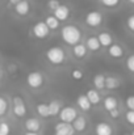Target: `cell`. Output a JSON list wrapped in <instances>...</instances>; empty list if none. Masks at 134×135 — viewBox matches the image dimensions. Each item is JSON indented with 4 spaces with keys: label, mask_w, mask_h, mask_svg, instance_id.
Here are the masks:
<instances>
[{
    "label": "cell",
    "mask_w": 134,
    "mask_h": 135,
    "mask_svg": "<svg viewBox=\"0 0 134 135\" xmlns=\"http://www.w3.org/2000/svg\"><path fill=\"white\" fill-rule=\"evenodd\" d=\"M61 36H62V40L67 45H71V46L80 44V40H82V32L75 25H66V26H63L62 30H61Z\"/></svg>",
    "instance_id": "1"
},
{
    "label": "cell",
    "mask_w": 134,
    "mask_h": 135,
    "mask_svg": "<svg viewBox=\"0 0 134 135\" xmlns=\"http://www.w3.org/2000/svg\"><path fill=\"white\" fill-rule=\"evenodd\" d=\"M46 58L47 60L51 63V64H62L66 59V52L62 47H50L47 51H46Z\"/></svg>",
    "instance_id": "2"
},
{
    "label": "cell",
    "mask_w": 134,
    "mask_h": 135,
    "mask_svg": "<svg viewBox=\"0 0 134 135\" xmlns=\"http://www.w3.org/2000/svg\"><path fill=\"white\" fill-rule=\"evenodd\" d=\"M78 117V112L75 108L72 106H66V108H62V110L59 112V118H61V122H64V123H72L75 121V118Z\"/></svg>",
    "instance_id": "3"
},
{
    "label": "cell",
    "mask_w": 134,
    "mask_h": 135,
    "mask_svg": "<svg viewBox=\"0 0 134 135\" xmlns=\"http://www.w3.org/2000/svg\"><path fill=\"white\" fill-rule=\"evenodd\" d=\"M12 102H13V108H12L13 109V114L16 117H19V118L25 117V114H26V105H25L24 100L20 96H15Z\"/></svg>",
    "instance_id": "4"
},
{
    "label": "cell",
    "mask_w": 134,
    "mask_h": 135,
    "mask_svg": "<svg viewBox=\"0 0 134 135\" xmlns=\"http://www.w3.org/2000/svg\"><path fill=\"white\" fill-rule=\"evenodd\" d=\"M26 83L30 88H40L44 84V75L38 71L29 72L26 76Z\"/></svg>",
    "instance_id": "5"
},
{
    "label": "cell",
    "mask_w": 134,
    "mask_h": 135,
    "mask_svg": "<svg viewBox=\"0 0 134 135\" xmlns=\"http://www.w3.org/2000/svg\"><path fill=\"white\" fill-rule=\"evenodd\" d=\"M103 18L104 17H103V15L99 11H91L86 16V24L88 26H91V28H97V26L101 25Z\"/></svg>",
    "instance_id": "6"
},
{
    "label": "cell",
    "mask_w": 134,
    "mask_h": 135,
    "mask_svg": "<svg viewBox=\"0 0 134 135\" xmlns=\"http://www.w3.org/2000/svg\"><path fill=\"white\" fill-rule=\"evenodd\" d=\"M49 28L46 26V24H45V21H38V22H36L34 24V26H33V34H34V37H37V38H40V40H42V38H46L47 36H49Z\"/></svg>",
    "instance_id": "7"
},
{
    "label": "cell",
    "mask_w": 134,
    "mask_h": 135,
    "mask_svg": "<svg viewBox=\"0 0 134 135\" xmlns=\"http://www.w3.org/2000/svg\"><path fill=\"white\" fill-rule=\"evenodd\" d=\"M59 22L61 21H66L68 17H70V8L64 4H61L55 11H54V15H53Z\"/></svg>",
    "instance_id": "8"
},
{
    "label": "cell",
    "mask_w": 134,
    "mask_h": 135,
    "mask_svg": "<svg viewBox=\"0 0 134 135\" xmlns=\"http://www.w3.org/2000/svg\"><path fill=\"white\" fill-rule=\"evenodd\" d=\"M54 130H55V134L54 135H74L75 134L72 126L70 123H64V122L57 123L55 127H54Z\"/></svg>",
    "instance_id": "9"
},
{
    "label": "cell",
    "mask_w": 134,
    "mask_h": 135,
    "mask_svg": "<svg viewBox=\"0 0 134 135\" xmlns=\"http://www.w3.org/2000/svg\"><path fill=\"white\" fill-rule=\"evenodd\" d=\"M95 133L96 135H113V127L108 122H99L95 126Z\"/></svg>",
    "instance_id": "10"
},
{
    "label": "cell",
    "mask_w": 134,
    "mask_h": 135,
    "mask_svg": "<svg viewBox=\"0 0 134 135\" xmlns=\"http://www.w3.org/2000/svg\"><path fill=\"white\" fill-rule=\"evenodd\" d=\"M25 129L28 133H38L41 130V122L37 118H28L25 121Z\"/></svg>",
    "instance_id": "11"
},
{
    "label": "cell",
    "mask_w": 134,
    "mask_h": 135,
    "mask_svg": "<svg viewBox=\"0 0 134 135\" xmlns=\"http://www.w3.org/2000/svg\"><path fill=\"white\" fill-rule=\"evenodd\" d=\"M108 54H109V56H112L114 59H120L124 56V49L118 44H112L108 47Z\"/></svg>",
    "instance_id": "12"
},
{
    "label": "cell",
    "mask_w": 134,
    "mask_h": 135,
    "mask_svg": "<svg viewBox=\"0 0 134 135\" xmlns=\"http://www.w3.org/2000/svg\"><path fill=\"white\" fill-rule=\"evenodd\" d=\"M71 126H72V129H74L75 133H83L86 130V127H87V121H86L84 117L78 115L75 118V121L71 123Z\"/></svg>",
    "instance_id": "13"
},
{
    "label": "cell",
    "mask_w": 134,
    "mask_h": 135,
    "mask_svg": "<svg viewBox=\"0 0 134 135\" xmlns=\"http://www.w3.org/2000/svg\"><path fill=\"white\" fill-rule=\"evenodd\" d=\"M30 11V4L26 1V0H21L20 3H17L15 5V12L19 15V16H26Z\"/></svg>",
    "instance_id": "14"
},
{
    "label": "cell",
    "mask_w": 134,
    "mask_h": 135,
    "mask_svg": "<svg viewBox=\"0 0 134 135\" xmlns=\"http://www.w3.org/2000/svg\"><path fill=\"white\" fill-rule=\"evenodd\" d=\"M84 45H86V47H87V50L93 51V52H96V51H99V50L101 49L100 42H99V40H97L96 36H91V37H88Z\"/></svg>",
    "instance_id": "15"
},
{
    "label": "cell",
    "mask_w": 134,
    "mask_h": 135,
    "mask_svg": "<svg viewBox=\"0 0 134 135\" xmlns=\"http://www.w3.org/2000/svg\"><path fill=\"white\" fill-rule=\"evenodd\" d=\"M97 40H99L101 47H109V46L113 44V38H112L110 33H108V32H101L97 36Z\"/></svg>",
    "instance_id": "16"
},
{
    "label": "cell",
    "mask_w": 134,
    "mask_h": 135,
    "mask_svg": "<svg viewBox=\"0 0 134 135\" xmlns=\"http://www.w3.org/2000/svg\"><path fill=\"white\" fill-rule=\"evenodd\" d=\"M104 109L108 110V112H112L114 109H118V101H117V98L113 97V96L105 97V100H104Z\"/></svg>",
    "instance_id": "17"
},
{
    "label": "cell",
    "mask_w": 134,
    "mask_h": 135,
    "mask_svg": "<svg viewBox=\"0 0 134 135\" xmlns=\"http://www.w3.org/2000/svg\"><path fill=\"white\" fill-rule=\"evenodd\" d=\"M86 96H87L88 101L91 102V105H97L101 101V96H100L99 90L96 89H88L87 93H86Z\"/></svg>",
    "instance_id": "18"
},
{
    "label": "cell",
    "mask_w": 134,
    "mask_h": 135,
    "mask_svg": "<svg viewBox=\"0 0 134 135\" xmlns=\"http://www.w3.org/2000/svg\"><path fill=\"white\" fill-rule=\"evenodd\" d=\"M121 81L117 76H105V88L108 89H117Z\"/></svg>",
    "instance_id": "19"
},
{
    "label": "cell",
    "mask_w": 134,
    "mask_h": 135,
    "mask_svg": "<svg viewBox=\"0 0 134 135\" xmlns=\"http://www.w3.org/2000/svg\"><path fill=\"white\" fill-rule=\"evenodd\" d=\"M76 104H78V106H79L83 112H88L89 109H91V106H92L86 94H80V96L78 97V100H76Z\"/></svg>",
    "instance_id": "20"
},
{
    "label": "cell",
    "mask_w": 134,
    "mask_h": 135,
    "mask_svg": "<svg viewBox=\"0 0 134 135\" xmlns=\"http://www.w3.org/2000/svg\"><path fill=\"white\" fill-rule=\"evenodd\" d=\"M72 52H74L75 58L82 59V58H84L87 55V47L83 44H78V45H75L72 47Z\"/></svg>",
    "instance_id": "21"
},
{
    "label": "cell",
    "mask_w": 134,
    "mask_h": 135,
    "mask_svg": "<svg viewBox=\"0 0 134 135\" xmlns=\"http://www.w3.org/2000/svg\"><path fill=\"white\" fill-rule=\"evenodd\" d=\"M47 105H49V113H50V115H57L62 110V104L58 100H53Z\"/></svg>",
    "instance_id": "22"
},
{
    "label": "cell",
    "mask_w": 134,
    "mask_h": 135,
    "mask_svg": "<svg viewBox=\"0 0 134 135\" xmlns=\"http://www.w3.org/2000/svg\"><path fill=\"white\" fill-rule=\"evenodd\" d=\"M45 24H46V26L49 28V30H55V29L59 28V21H58L53 15H50V16H47V17L45 18Z\"/></svg>",
    "instance_id": "23"
},
{
    "label": "cell",
    "mask_w": 134,
    "mask_h": 135,
    "mask_svg": "<svg viewBox=\"0 0 134 135\" xmlns=\"http://www.w3.org/2000/svg\"><path fill=\"white\" fill-rule=\"evenodd\" d=\"M93 85L96 90L97 89H104L105 88V76L103 74H97L95 78H93Z\"/></svg>",
    "instance_id": "24"
},
{
    "label": "cell",
    "mask_w": 134,
    "mask_h": 135,
    "mask_svg": "<svg viewBox=\"0 0 134 135\" xmlns=\"http://www.w3.org/2000/svg\"><path fill=\"white\" fill-rule=\"evenodd\" d=\"M36 110H37L38 115H41L42 118H46V117H49V115H50V113H49V105H47V104H45V102L37 104Z\"/></svg>",
    "instance_id": "25"
},
{
    "label": "cell",
    "mask_w": 134,
    "mask_h": 135,
    "mask_svg": "<svg viewBox=\"0 0 134 135\" xmlns=\"http://www.w3.org/2000/svg\"><path fill=\"white\" fill-rule=\"evenodd\" d=\"M8 110V101L0 96V117H3Z\"/></svg>",
    "instance_id": "26"
},
{
    "label": "cell",
    "mask_w": 134,
    "mask_h": 135,
    "mask_svg": "<svg viewBox=\"0 0 134 135\" xmlns=\"http://www.w3.org/2000/svg\"><path fill=\"white\" fill-rule=\"evenodd\" d=\"M101 1V4L104 5V7H107V8H116L120 3H121V0H100Z\"/></svg>",
    "instance_id": "27"
},
{
    "label": "cell",
    "mask_w": 134,
    "mask_h": 135,
    "mask_svg": "<svg viewBox=\"0 0 134 135\" xmlns=\"http://www.w3.org/2000/svg\"><path fill=\"white\" fill-rule=\"evenodd\" d=\"M11 127L7 122H0V135H9Z\"/></svg>",
    "instance_id": "28"
},
{
    "label": "cell",
    "mask_w": 134,
    "mask_h": 135,
    "mask_svg": "<svg viewBox=\"0 0 134 135\" xmlns=\"http://www.w3.org/2000/svg\"><path fill=\"white\" fill-rule=\"evenodd\" d=\"M126 68H128L130 72L134 74V54L128 56V59H126Z\"/></svg>",
    "instance_id": "29"
},
{
    "label": "cell",
    "mask_w": 134,
    "mask_h": 135,
    "mask_svg": "<svg viewBox=\"0 0 134 135\" xmlns=\"http://www.w3.org/2000/svg\"><path fill=\"white\" fill-rule=\"evenodd\" d=\"M125 119L129 125L134 126V110H128L126 114H125Z\"/></svg>",
    "instance_id": "30"
},
{
    "label": "cell",
    "mask_w": 134,
    "mask_h": 135,
    "mask_svg": "<svg viewBox=\"0 0 134 135\" xmlns=\"http://www.w3.org/2000/svg\"><path fill=\"white\" fill-rule=\"evenodd\" d=\"M59 5H61L59 0H49V1H47V7H49V9H50V11H53V12H54Z\"/></svg>",
    "instance_id": "31"
},
{
    "label": "cell",
    "mask_w": 134,
    "mask_h": 135,
    "mask_svg": "<svg viewBox=\"0 0 134 135\" xmlns=\"http://www.w3.org/2000/svg\"><path fill=\"white\" fill-rule=\"evenodd\" d=\"M71 76H72V79H75V80H82V79H83V71H82V70H72Z\"/></svg>",
    "instance_id": "32"
},
{
    "label": "cell",
    "mask_w": 134,
    "mask_h": 135,
    "mask_svg": "<svg viewBox=\"0 0 134 135\" xmlns=\"http://www.w3.org/2000/svg\"><path fill=\"white\" fill-rule=\"evenodd\" d=\"M126 26H128V29H129L132 33H134V15L128 17V20H126Z\"/></svg>",
    "instance_id": "33"
},
{
    "label": "cell",
    "mask_w": 134,
    "mask_h": 135,
    "mask_svg": "<svg viewBox=\"0 0 134 135\" xmlns=\"http://www.w3.org/2000/svg\"><path fill=\"white\" fill-rule=\"evenodd\" d=\"M126 108L129 110H134V97L133 96H129L126 98Z\"/></svg>",
    "instance_id": "34"
},
{
    "label": "cell",
    "mask_w": 134,
    "mask_h": 135,
    "mask_svg": "<svg viewBox=\"0 0 134 135\" xmlns=\"http://www.w3.org/2000/svg\"><path fill=\"white\" fill-rule=\"evenodd\" d=\"M109 115L112 117V118H118L120 117V110L118 109H114V110H112V112H109Z\"/></svg>",
    "instance_id": "35"
},
{
    "label": "cell",
    "mask_w": 134,
    "mask_h": 135,
    "mask_svg": "<svg viewBox=\"0 0 134 135\" xmlns=\"http://www.w3.org/2000/svg\"><path fill=\"white\" fill-rule=\"evenodd\" d=\"M20 1H21V0H9V3H11V4H13V5H16V4H17V3H20Z\"/></svg>",
    "instance_id": "36"
},
{
    "label": "cell",
    "mask_w": 134,
    "mask_h": 135,
    "mask_svg": "<svg viewBox=\"0 0 134 135\" xmlns=\"http://www.w3.org/2000/svg\"><path fill=\"white\" fill-rule=\"evenodd\" d=\"M24 135H38V133H28V131H26Z\"/></svg>",
    "instance_id": "37"
},
{
    "label": "cell",
    "mask_w": 134,
    "mask_h": 135,
    "mask_svg": "<svg viewBox=\"0 0 134 135\" xmlns=\"http://www.w3.org/2000/svg\"><path fill=\"white\" fill-rule=\"evenodd\" d=\"M129 3H132V4H134V0H128Z\"/></svg>",
    "instance_id": "38"
},
{
    "label": "cell",
    "mask_w": 134,
    "mask_h": 135,
    "mask_svg": "<svg viewBox=\"0 0 134 135\" xmlns=\"http://www.w3.org/2000/svg\"><path fill=\"white\" fill-rule=\"evenodd\" d=\"M130 135H134V131H132V134H130Z\"/></svg>",
    "instance_id": "39"
},
{
    "label": "cell",
    "mask_w": 134,
    "mask_h": 135,
    "mask_svg": "<svg viewBox=\"0 0 134 135\" xmlns=\"http://www.w3.org/2000/svg\"><path fill=\"white\" fill-rule=\"evenodd\" d=\"M133 97H134V94H133Z\"/></svg>",
    "instance_id": "40"
}]
</instances>
